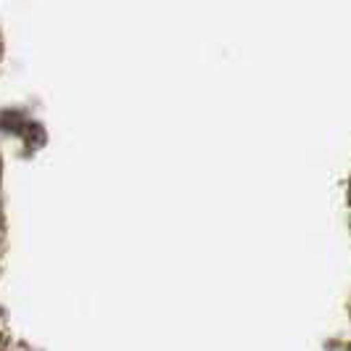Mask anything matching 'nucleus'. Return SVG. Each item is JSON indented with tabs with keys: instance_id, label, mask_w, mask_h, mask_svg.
I'll use <instances>...</instances> for the list:
<instances>
[]
</instances>
